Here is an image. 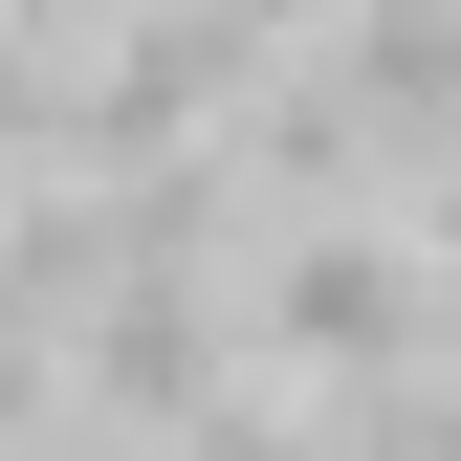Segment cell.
Here are the masks:
<instances>
[{"label":"cell","instance_id":"obj_3","mask_svg":"<svg viewBox=\"0 0 461 461\" xmlns=\"http://www.w3.org/2000/svg\"><path fill=\"white\" fill-rule=\"evenodd\" d=\"M154 461H330V418H285V395H220L198 439H154Z\"/></svg>","mask_w":461,"mask_h":461},{"label":"cell","instance_id":"obj_2","mask_svg":"<svg viewBox=\"0 0 461 461\" xmlns=\"http://www.w3.org/2000/svg\"><path fill=\"white\" fill-rule=\"evenodd\" d=\"M220 395H242V285L220 264H110L88 330H67V418L154 461V439H198Z\"/></svg>","mask_w":461,"mask_h":461},{"label":"cell","instance_id":"obj_1","mask_svg":"<svg viewBox=\"0 0 461 461\" xmlns=\"http://www.w3.org/2000/svg\"><path fill=\"white\" fill-rule=\"evenodd\" d=\"M418 330H439V264L395 242V220H264V264H242V352L264 374H308V395H374V374H418Z\"/></svg>","mask_w":461,"mask_h":461}]
</instances>
